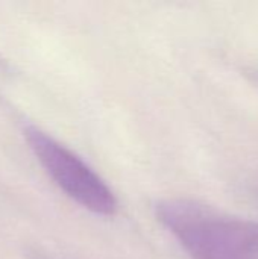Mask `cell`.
Listing matches in <instances>:
<instances>
[{"mask_svg":"<svg viewBox=\"0 0 258 259\" xmlns=\"http://www.w3.org/2000/svg\"><path fill=\"white\" fill-rule=\"evenodd\" d=\"M155 211L192 259H258V222L189 199L161 200Z\"/></svg>","mask_w":258,"mask_h":259,"instance_id":"cell-1","label":"cell"},{"mask_svg":"<svg viewBox=\"0 0 258 259\" xmlns=\"http://www.w3.org/2000/svg\"><path fill=\"white\" fill-rule=\"evenodd\" d=\"M24 137L41 167L70 199L99 215L116 212L113 191L79 156L36 127H26Z\"/></svg>","mask_w":258,"mask_h":259,"instance_id":"cell-2","label":"cell"}]
</instances>
